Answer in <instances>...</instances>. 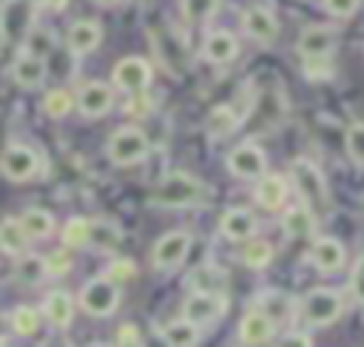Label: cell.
Instances as JSON below:
<instances>
[{
	"mask_svg": "<svg viewBox=\"0 0 364 347\" xmlns=\"http://www.w3.org/2000/svg\"><path fill=\"white\" fill-rule=\"evenodd\" d=\"M205 199V185L202 179L185 174V171H171L165 174L156 188L151 191V205L156 208H191Z\"/></svg>",
	"mask_w": 364,
	"mask_h": 347,
	"instance_id": "1",
	"label": "cell"
},
{
	"mask_svg": "<svg viewBox=\"0 0 364 347\" xmlns=\"http://www.w3.org/2000/svg\"><path fill=\"white\" fill-rule=\"evenodd\" d=\"M290 182L296 185L304 208H310L313 213L327 208V182H324V174L316 168V162L299 156L290 162Z\"/></svg>",
	"mask_w": 364,
	"mask_h": 347,
	"instance_id": "2",
	"label": "cell"
},
{
	"mask_svg": "<svg viewBox=\"0 0 364 347\" xmlns=\"http://www.w3.org/2000/svg\"><path fill=\"white\" fill-rule=\"evenodd\" d=\"M148 151H151V142L136 125L117 128L105 142V154L114 165H136L148 156Z\"/></svg>",
	"mask_w": 364,
	"mask_h": 347,
	"instance_id": "3",
	"label": "cell"
},
{
	"mask_svg": "<svg viewBox=\"0 0 364 347\" xmlns=\"http://www.w3.org/2000/svg\"><path fill=\"white\" fill-rule=\"evenodd\" d=\"M344 310V301H341V293L338 290H330V287H316L310 290L301 304H299V316L304 324L310 327H324V324H333Z\"/></svg>",
	"mask_w": 364,
	"mask_h": 347,
	"instance_id": "4",
	"label": "cell"
},
{
	"mask_svg": "<svg viewBox=\"0 0 364 347\" xmlns=\"http://www.w3.org/2000/svg\"><path fill=\"white\" fill-rule=\"evenodd\" d=\"M188 250H191V233L188 230H168L154 242L151 265L162 273H171L185 262Z\"/></svg>",
	"mask_w": 364,
	"mask_h": 347,
	"instance_id": "5",
	"label": "cell"
},
{
	"mask_svg": "<svg viewBox=\"0 0 364 347\" xmlns=\"http://www.w3.org/2000/svg\"><path fill=\"white\" fill-rule=\"evenodd\" d=\"M117 304H119V290L105 276L85 282V287L80 290V307L88 316H111L117 310Z\"/></svg>",
	"mask_w": 364,
	"mask_h": 347,
	"instance_id": "6",
	"label": "cell"
},
{
	"mask_svg": "<svg viewBox=\"0 0 364 347\" xmlns=\"http://www.w3.org/2000/svg\"><path fill=\"white\" fill-rule=\"evenodd\" d=\"M338 46V28L336 26H324V23H313V26H304L299 40H296V48L304 60L310 57H333Z\"/></svg>",
	"mask_w": 364,
	"mask_h": 347,
	"instance_id": "7",
	"label": "cell"
},
{
	"mask_svg": "<svg viewBox=\"0 0 364 347\" xmlns=\"http://www.w3.org/2000/svg\"><path fill=\"white\" fill-rule=\"evenodd\" d=\"M111 80H114V85H117L119 91H125V94H142V91L151 85L154 71H151L148 60H142V57H122V60L114 65Z\"/></svg>",
	"mask_w": 364,
	"mask_h": 347,
	"instance_id": "8",
	"label": "cell"
},
{
	"mask_svg": "<svg viewBox=\"0 0 364 347\" xmlns=\"http://www.w3.org/2000/svg\"><path fill=\"white\" fill-rule=\"evenodd\" d=\"M228 310L225 293H191L182 304V319L191 324H210Z\"/></svg>",
	"mask_w": 364,
	"mask_h": 347,
	"instance_id": "9",
	"label": "cell"
},
{
	"mask_svg": "<svg viewBox=\"0 0 364 347\" xmlns=\"http://www.w3.org/2000/svg\"><path fill=\"white\" fill-rule=\"evenodd\" d=\"M267 168V156L256 142H242L228 154V171L239 179H262Z\"/></svg>",
	"mask_w": 364,
	"mask_h": 347,
	"instance_id": "10",
	"label": "cell"
},
{
	"mask_svg": "<svg viewBox=\"0 0 364 347\" xmlns=\"http://www.w3.org/2000/svg\"><path fill=\"white\" fill-rule=\"evenodd\" d=\"M34 26V0H6L0 11L3 40H23Z\"/></svg>",
	"mask_w": 364,
	"mask_h": 347,
	"instance_id": "11",
	"label": "cell"
},
{
	"mask_svg": "<svg viewBox=\"0 0 364 347\" xmlns=\"http://www.w3.org/2000/svg\"><path fill=\"white\" fill-rule=\"evenodd\" d=\"M0 168L11 182H28L40 171V156L28 145H9L0 156Z\"/></svg>",
	"mask_w": 364,
	"mask_h": 347,
	"instance_id": "12",
	"label": "cell"
},
{
	"mask_svg": "<svg viewBox=\"0 0 364 347\" xmlns=\"http://www.w3.org/2000/svg\"><path fill=\"white\" fill-rule=\"evenodd\" d=\"M74 105H77L80 114L88 117V119L105 117V114L111 111V105H114V91H111V85H105V82H100V80H91V82H85V85L77 91Z\"/></svg>",
	"mask_w": 364,
	"mask_h": 347,
	"instance_id": "13",
	"label": "cell"
},
{
	"mask_svg": "<svg viewBox=\"0 0 364 347\" xmlns=\"http://www.w3.org/2000/svg\"><path fill=\"white\" fill-rule=\"evenodd\" d=\"M242 28H245V34L250 40H256L262 46H270L279 37V20L264 6H247L242 11Z\"/></svg>",
	"mask_w": 364,
	"mask_h": 347,
	"instance_id": "14",
	"label": "cell"
},
{
	"mask_svg": "<svg viewBox=\"0 0 364 347\" xmlns=\"http://www.w3.org/2000/svg\"><path fill=\"white\" fill-rule=\"evenodd\" d=\"M102 40V26L97 20H74L68 26V34H65V43H68V51L71 54H91Z\"/></svg>",
	"mask_w": 364,
	"mask_h": 347,
	"instance_id": "15",
	"label": "cell"
},
{
	"mask_svg": "<svg viewBox=\"0 0 364 347\" xmlns=\"http://www.w3.org/2000/svg\"><path fill=\"white\" fill-rule=\"evenodd\" d=\"M256 216L247 210V208H228L219 219V230L225 239L230 242H247L253 233H256Z\"/></svg>",
	"mask_w": 364,
	"mask_h": 347,
	"instance_id": "16",
	"label": "cell"
},
{
	"mask_svg": "<svg viewBox=\"0 0 364 347\" xmlns=\"http://www.w3.org/2000/svg\"><path fill=\"white\" fill-rule=\"evenodd\" d=\"M11 80H14L20 88H28V91L40 88L43 80H46V60L20 51V54L14 57V63H11Z\"/></svg>",
	"mask_w": 364,
	"mask_h": 347,
	"instance_id": "17",
	"label": "cell"
},
{
	"mask_svg": "<svg viewBox=\"0 0 364 347\" xmlns=\"http://www.w3.org/2000/svg\"><path fill=\"white\" fill-rule=\"evenodd\" d=\"M310 262L321 273H336V270L344 267V245L338 239H333V236H321L310 247Z\"/></svg>",
	"mask_w": 364,
	"mask_h": 347,
	"instance_id": "18",
	"label": "cell"
},
{
	"mask_svg": "<svg viewBox=\"0 0 364 347\" xmlns=\"http://www.w3.org/2000/svg\"><path fill=\"white\" fill-rule=\"evenodd\" d=\"M273 330H276V324L262 310H247L245 319H242V324H239V338L247 347H259V344H264V341L273 338Z\"/></svg>",
	"mask_w": 364,
	"mask_h": 347,
	"instance_id": "19",
	"label": "cell"
},
{
	"mask_svg": "<svg viewBox=\"0 0 364 347\" xmlns=\"http://www.w3.org/2000/svg\"><path fill=\"white\" fill-rule=\"evenodd\" d=\"M239 54V43L230 31H210L202 43V57L208 63H216V65H225L230 60H236Z\"/></svg>",
	"mask_w": 364,
	"mask_h": 347,
	"instance_id": "20",
	"label": "cell"
},
{
	"mask_svg": "<svg viewBox=\"0 0 364 347\" xmlns=\"http://www.w3.org/2000/svg\"><path fill=\"white\" fill-rule=\"evenodd\" d=\"M256 202L264 208V210H279L287 199V182L284 176L279 174H264L259 182H256V191H253Z\"/></svg>",
	"mask_w": 364,
	"mask_h": 347,
	"instance_id": "21",
	"label": "cell"
},
{
	"mask_svg": "<svg viewBox=\"0 0 364 347\" xmlns=\"http://www.w3.org/2000/svg\"><path fill=\"white\" fill-rule=\"evenodd\" d=\"M282 228H284V233H287L290 239H307V236L316 230V216H313L310 208H304V205H293V208L284 210V216H282Z\"/></svg>",
	"mask_w": 364,
	"mask_h": 347,
	"instance_id": "22",
	"label": "cell"
},
{
	"mask_svg": "<svg viewBox=\"0 0 364 347\" xmlns=\"http://www.w3.org/2000/svg\"><path fill=\"white\" fill-rule=\"evenodd\" d=\"M188 284L193 287V293H225L228 276H225V270L216 267V265H199V267L188 276Z\"/></svg>",
	"mask_w": 364,
	"mask_h": 347,
	"instance_id": "23",
	"label": "cell"
},
{
	"mask_svg": "<svg viewBox=\"0 0 364 347\" xmlns=\"http://www.w3.org/2000/svg\"><path fill=\"white\" fill-rule=\"evenodd\" d=\"M43 313H46V319H48L54 327H68L71 319H74V299H71L65 290H51V293L46 296Z\"/></svg>",
	"mask_w": 364,
	"mask_h": 347,
	"instance_id": "24",
	"label": "cell"
},
{
	"mask_svg": "<svg viewBox=\"0 0 364 347\" xmlns=\"http://www.w3.org/2000/svg\"><path fill=\"white\" fill-rule=\"evenodd\" d=\"M208 134L213 137V139H225V137H230L239 125H242V117L230 108V105H216L210 114H208Z\"/></svg>",
	"mask_w": 364,
	"mask_h": 347,
	"instance_id": "25",
	"label": "cell"
},
{
	"mask_svg": "<svg viewBox=\"0 0 364 347\" xmlns=\"http://www.w3.org/2000/svg\"><path fill=\"white\" fill-rule=\"evenodd\" d=\"M28 236L20 225V219H3L0 222V250L9 256H23L28 247Z\"/></svg>",
	"mask_w": 364,
	"mask_h": 347,
	"instance_id": "26",
	"label": "cell"
},
{
	"mask_svg": "<svg viewBox=\"0 0 364 347\" xmlns=\"http://www.w3.org/2000/svg\"><path fill=\"white\" fill-rule=\"evenodd\" d=\"M20 225H23L28 239H46L54 230V216L43 208H26L20 216Z\"/></svg>",
	"mask_w": 364,
	"mask_h": 347,
	"instance_id": "27",
	"label": "cell"
},
{
	"mask_svg": "<svg viewBox=\"0 0 364 347\" xmlns=\"http://www.w3.org/2000/svg\"><path fill=\"white\" fill-rule=\"evenodd\" d=\"M162 341L168 347H196L199 330H196V324H191L185 319H176V321L162 327Z\"/></svg>",
	"mask_w": 364,
	"mask_h": 347,
	"instance_id": "28",
	"label": "cell"
},
{
	"mask_svg": "<svg viewBox=\"0 0 364 347\" xmlns=\"http://www.w3.org/2000/svg\"><path fill=\"white\" fill-rule=\"evenodd\" d=\"M23 51L26 54H34V57H40V60H46L48 54H51V48H54V34H51V28H46V26H31V31L23 37Z\"/></svg>",
	"mask_w": 364,
	"mask_h": 347,
	"instance_id": "29",
	"label": "cell"
},
{
	"mask_svg": "<svg viewBox=\"0 0 364 347\" xmlns=\"http://www.w3.org/2000/svg\"><path fill=\"white\" fill-rule=\"evenodd\" d=\"M88 239H91V219L85 216H71L65 225H63V245L65 247H88Z\"/></svg>",
	"mask_w": 364,
	"mask_h": 347,
	"instance_id": "30",
	"label": "cell"
},
{
	"mask_svg": "<svg viewBox=\"0 0 364 347\" xmlns=\"http://www.w3.org/2000/svg\"><path fill=\"white\" fill-rule=\"evenodd\" d=\"M46 276V259L37 253H23V259L17 262V279L26 284H40Z\"/></svg>",
	"mask_w": 364,
	"mask_h": 347,
	"instance_id": "31",
	"label": "cell"
},
{
	"mask_svg": "<svg viewBox=\"0 0 364 347\" xmlns=\"http://www.w3.org/2000/svg\"><path fill=\"white\" fill-rule=\"evenodd\" d=\"M74 108V94L65 91V88H51L43 100V111L51 117V119H63L68 111Z\"/></svg>",
	"mask_w": 364,
	"mask_h": 347,
	"instance_id": "32",
	"label": "cell"
},
{
	"mask_svg": "<svg viewBox=\"0 0 364 347\" xmlns=\"http://www.w3.org/2000/svg\"><path fill=\"white\" fill-rule=\"evenodd\" d=\"M290 307H293V304H290V296H287V293H273V290H270V293H262V296H259V307H256V310H262V313L276 324V319L287 316Z\"/></svg>",
	"mask_w": 364,
	"mask_h": 347,
	"instance_id": "33",
	"label": "cell"
},
{
	"mask_svg": "<svg viewBox=\"0 0 364 347\" xmlns=\"http://www.w3.org/2000/svg\"><path fill=\"white\" fill-rule=\"evenodd\" d=\"M270 259H273V247H270V242H264V239H253V242H247V247L242 250V262H245L247 267H253V270L267 267Z\"/></svg>",
	"mask_w": 364,
	"mask_h": 347,
	"instance_id": "34",
	"label": "cell"
},
{
	"mask_svg": "<svg viewBox=\"0 0 364 347\" xmlns=\"http://www.w3.org/2000/svg\"><path fill=\"white\" fill-rule=\"evenodd\" d=\"M88 245L100 247V250H114L119 245V228L111 222H91V239Z\"/></svg>",
	"mask_w": 364,
	"mask_h": 347,
	"instance_id": "35",
	"label": "cell"
},
{
	"mask_svg": "<svg viewBox=\"0 0 364 347\" xmlns=\"http://www.w3.org/2000/svg\"><path fill=\"white\" fill-rule=\"evenodd\" d=\"M11 327H14L17 336H31V333L40 330V313H37L34 307L20 304V307L11 313Z\"/></svg>",
	"mask_w": 364,
	"mask_h": 347,
	"instance_id": "36",
	"label": "cell"
},
{
	"mask_svg": "<svg viewBox=\"0 0 364 347\" xmlns=\"http://www.w3.org/2000/svg\"><path fill=\"white\" fill-rule=\"evenodd\" d=\"M179 3L191 23H205L219 11V0H179Z\"/></svg>",
	"mask_w": 364,
	"mask_h": 347,
	"instance_id": "37",
	"label": "cell"
},
{
	"mask_svg": "<svg viewBox=\"0 0 364 347\" xmlns=\"http://www.w3.org/2000/svg\"><path fill=\"white\" fill-rule=\"evenodd\" d=\"M344 145H347V154L355 165L364 168V122H353L344 134Z\"/></svg>",
	"mask_w": 364,
	"mask_h": 347,
	"instance_id": "38",
	"label": "cell"
},
{
	"mask_svg": "<svg viewBox=\"0 0 364 347\" xmlns=\"http://www.w3.org/2000/svg\"><path fill=\"white\" fill-rule=\"evenodd\" d=\"M134 276H136V267H134L131 259H114V262L108 265V270H105V279L114 282V284H119V282H131Z\"/></svg>",
	"mask_w": 364,
	"mask_h": 347,
	"instance_id": "39",
	"label": "cell"
},
{
	"mask_svg": "<svg viewBox=\"0 0 364 347\" xmlns=\"http://www.w3.org/2000/svg\"><path fill=\"white\" fill-rule=\"evenodd\" d=\"M301 68H304V74H307L310 80H330V77H333V63H330V57H310V60L301 63Z\"/></svg>",
	"mask_w": 364,
	"mask_h": 347,
	"instance_id": "40",
	"label": "cell"
},
{
	"mask_svg": "<svg viewBox=\"0 0 364 347\" xmlns=\"http://www.w3.org/2000/svg\"><path fill=\"white\" fill-rule=\"evenodd\" d=\"M43 259H46V273H48V276H63V273L71 270V256H68L65 247H60V250L43 256Z\"/></svg>",
	"mask_w": 364,
	"mask_h": 347,
	"instance_id": "41",
	"label": "cell"
},
{
	"mask_svg": "<svg viewBox=\"0 0 364 347\" xmlns=\"http://www.w3.org/2000/svg\"><path fill=\"white\" fill-rule=\"evenodd\" d=\"M324 11L333 14V17H353L361 6V0H321Z\"/></svg>",
	"mask_w": 364,
	"mask_h": 347,
	"instance_id": "42",
	"label": "cell"
},
{
	"mask_svg": "<svg viewBox=\"0 0 364 347\" xmlns=\"http://www.w3.org/2000/svg\"><path fill=\"white\" fill-rule=\"evenodd\" d=\"M350 290H353L355 301L364 304V253H361V256L355 259V265H353V273H350Z\"/></svg>",
	"mask_w": 364,
	"mask_h": 347,
	"instance_id": "43",
	"label": "cell"
},
{
	"mask_svg": "<svg viewBox=\"0 0 364 347\" xmlns=\"http://www.w3.org/2000/svg\"><path fill=\"white\" fill-rule=\"evenodd\" d=\"M151 108H154V102H151V97H145V94H131V100L125 102V114H128V117H148Z\"/></svg>",
	"mask_w": 364,
	"mask_h": 347,
	"instance_id": "44",
	"label": "cell"
},
{
	"mask_svg": "<svg viewBox=\"0 0 364 347\" xmlns=\"http://www.w3.org/2000/svg\"><path fill=\"white\" fill-rule=\"evenodd\" d=\"M117 347H145V341H142L136 324H122V327L117 330Z\"/></svg>",
	"mask_w": 364,
	"mask_h": 347,
	"instance_id": "45",
	"label": "cell"
},
{
	"mask_svg": "<svg viewBox=\"0 0 364 347\" xmlns=\"http://www.w3.org/2000/svg\"><path fill=\"white\" fill-rule=\"evenodd\" d=\"M276 347H313V338L307 333H287L276 341Z\"/></svg>",
	"mask_w": 364,
	"mask_h": 347,
	"instance_id": "46",
	"label": "cell"
},
{
	"mask_svg": "<svg viewBox=\"0 0 364 347\" xmlns=\"http://www.w3.org/2000/svg\"><path fill=\"white\" fill-rule=\"evenodd\" d=\"M34 6H40V9H46V11H54V14H60V11H65L68 0H34Z\"/></svg>",
	"mask_w": 364,
	"mask_h": 347,
	"instance_id": "47",
	"label": "cell"
},
{
	"mask_svg": "<svg viewBox=\"0 0 364 347\" xmlns=\"http://www.w3.org/2000/svg\"><path fill=\"white\" fill-rule=\"evenodd\" d=\"M94 3H97V6H119L122 0H94Z\"/></svg>",
	"mask_w": 364,
	"mask_h": 347,
	"instance_id": "48",
	"label": "cell"
},
{
	"mask_svg": "<svg viewBox=\"0 0 364 347\" xmlns=\"http://www.w3.org/2000/svg\"><path fill=\"white\" fill-rule=\"evenodd\" d=\"M85 347H105V344H85Z\"/></svg>",
	"mask_w": 364,
	"mask_h": 347,
	"instance_id": "49",
	"label": "cell"
},
{
	"mask_svg": "<svg viewBox=\"0 0 364 347\" xmlns=\"http://www.w3.org/2000/svg\"><path fill=\"white\" fill-rule=\"evenodd\" d=\"M0 347H3V341H0Z\"/></svg>",
	"mask_w": 364,
	"mask_h": 347,
	"instance_id": "50",
	"label": "cell"
}]
</instances>
